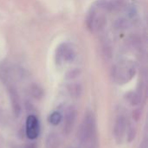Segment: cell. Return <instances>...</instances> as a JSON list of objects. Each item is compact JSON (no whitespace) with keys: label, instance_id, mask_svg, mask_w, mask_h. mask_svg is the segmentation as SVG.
<instances>
[{"label":"cell","instance_id":"obj_1","mask_svg":"<svg viewBox=\"0 0 148 148\" xmlns=\"http://www.w3.org/2000/svg\"><path fill=\"white\" fill-rule=\"evenodd\" d=\"M95 133V120L94 114L88 113L85 115L84 120L78 130V138L82 143L88 142Z\"/></svg>","mask_w":148,"mask_h":148},{"label":"cell","instance_id":"obj_2","mask_svg":"<svg viewBox=\"0 0 148 148\" xmlns=\"http://www.w3.org/2000/svg\"><path fill=\"white\" fill-rule=\"evenodd\" d=\"M39 134L38 121L35 115H29L26 120V135L30 140L37 138Z\"/></svg>","mask_w":148,"mask_h":148},{"label":"cell","instance_id":"obj_3","mask_svg":"<svg viewBox=\"0 0 148 148\" xmlns=\"http://www.w3.org/2000/svg\"><path fill=\"white\" fill-rule=\"evenodd\" d=\"M127 131V120L124 116H119L115 121V125L114 128V134L116 141L121 143Z\"/></svg>","mask_w":148,"mask_h":148},{"label":"cell","instance_id":"obj_4","mask_svg":"<svg viewBox=\"0 0 148 148\" xmlns=\"http://www.w3.org/2000/svg\"><path fill=\"white\" fill-rule=\"evenodd\" d=\"M75 119H76V111L75 108H70L67 114H66V117H65V121H64V125H63V133L66 135H69L71 131L73 130L75 122Z\"/></svg>","mask_w":148,"mask_h":148},{"label":"cell","instance_id":"obj_5","mask_svg":"<svg viewBox=\"0 0 148 148\" xmlns=\"http://www.w3.org/2000/svg\"><path fill=\"white\" fill-rule=\"evenodd\" d=\"M10 100H11V105L13 108V113L15 116L18 117L20 113H21V104L19 101L18 95L16 91L14 88H10Z\"/></svg>","mask_w":148,"mask_h":148},{"label":"cell","instance_id":"obj_6","mask_svg":"<svg viewBox=\"0 0 148 148\" xmlns=\"http://www.w3.org/2000/svg\"><path fill=\"white\" fill-rule=\"evenodd\" d=\"M59 144V138L55 134H49L47 139V146L49 148H56Z\"/></svg>","mask_w":148,"mask_h":148},{"label":"cell","instance_id":"obj_7","mask_svg":"<svg viewBox=\"0 0 148 148\" xmlns=\"http://www.w3.org/2000/svg\"><path fill=\"white\" fill-rule=\"evenodd\" d=\"M69 92L70 94V95L74 98H78L81 95L82 93V89L80 85L78 84H72L69 87Z\"/></svg>","mask_w":148,"mask_h":148},{"label":"cell","instance_id":"obj_8","mask_svg":"<svg viewBox=\"0 0 148 148\" xmlns=\"http://www.w3.org/2000/svg\"><path fill=\"white\" fill-rule=\"evenodd\" d=\"M30 94L35 99H37V100L42 99L43 95V92L42 88H40L37 85H32L30 87Z\"/></svg>","mask_w":148,"mask_h":148},{"label":"cell","instance_id":"obj_9","mask_svg":"<svg viewBox=\"0 0 148 148\" xmlns=\"http://www.w3.org/2000/svg\"><path fill=\"white\" fill-rule=\"evenodd\" d=\"M62 119V116L59 112H54L49 116V122H50V124H52L54 126H56L61 122Z\"/></svg>","mask_w":148,"mask_h":148},{"label":"cell","instance_id":"obj_10","mask_svg":"<svg viewBox=\"0 0 148 148\" xmlns=\"http://www.w3.org/2000/svg\"><path fill=\"white\" fill-rule=\"evenodd\" d=\"M135 136H136V131L134 128H131L128 133H127V140L129 142L133 141L134 139H135Z\"/></svg>","mask_w":148,"mask_h":148}]
</instances>
